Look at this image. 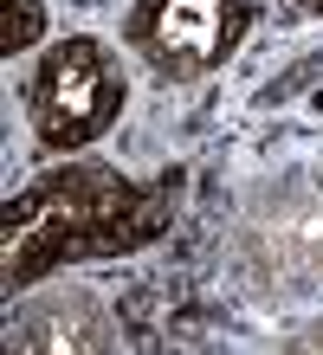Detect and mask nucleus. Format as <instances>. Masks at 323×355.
Returning a JSON list of instances; mask_svg holds the SVG:
<instances>
[{
  "label": "nucleus",
  "instance_id": "4",
  "mask_svg": "<svg viewBox=\"0 0 323 355\" xmlns=\"http://www.w3.org/2000/svg\"><path fill=\"white\" fill-rule=\"evenodd\" d=\"M252 19L258 0H129L123 46L168 85H194L246 46Z\"/></svg>",
  "mask_w": 323,
  "mask_h": 355
},
{
  "label": "nucleus",
  "instance_id": "1",
  "mask_svg": "<svg viewBox=\"0 0 323 355\" xmlns=\"http://www.w3.org/2000/svg\"><path fill=\"white\" fill-rule=\"evenodd\" d=\"M168 220H175V181L149 187L110 162L65 155L0 207V291L7 304H19V291H33L58 265L142 252L168 233Z\"/></svg>",
  "mask_w": 323,
  "mask_h": 355
},
{
  "label": "nucleus",
  "instance_id": "5",
  "mask_svg": "<svg viewBox=\"0 0 323 355\" xmlns=\"http://www.w3.org/2000/svg\"><path fill=\"white\" fill-rule=\"evenodd\" d=\"M19 349H52V355H97V349H117V329L103 323L97 297L84 291H52L39 304H19V329H13Z\"/></svg>",
  "mask_w": 323,
  "mask_h": 355
},
{
  "label": "nucleus",
  "instance_id": "2",
  "mask_svg": "<svg viewBox=\"0 0 323 355\" xmlns=\"http://www.w3.org/2000/svg\"><path fill=\"white\" fill-rule=\"evenodd\" d=\"M233 271L265 297H317L323 291V175L258 181L233 220Z\"/></svg>",
  "mask_w": 323,
  "mask_h": 355
},
{
  "label": "nucleus",
  "instance_id": "7",
  "mask_svg": "<svg viewBox=\"0 0 323 355\" xmlns=\"http://www.w3.org/2000/svg\"><path fill=\"white\" fill-rule=\"evenodd\" d=\"M297 7H304V13H323V0H297Z\"/></svg>",
  "mask_w": 323,
  "mask_h": 355
},
{
  "label": "nucleus",
  "instance_id": "3",
  "mask_svg": "<svg viewBox=\"0 0 323 355\" xmlns=\"http://www.w3.org/2000/svg\"><path fill=\"white\" fill-rule=\"evenodd\" d=\"M123 116V65L117 52L91 33L58 39L52 52H39L33 85H26V123L39 149L78 155Z\"/></svg>",
  "mask_w": 323,
  "mask_h": 355
},
{
  "label": "nucleus",
  "instance_id": "6",
  "mask_svg": "<svg viewBox=\"0 0 323 355\" xmlns=\"http://www.w3.org/2000/svg\"><path fill=\"white\" fill-rule=\"evenodd\" d=\"M46 39V0H0V52L19 58Z\"/></svg>",
  "mask_w": 323,
  "mask_h": 355
}]
</instances>
